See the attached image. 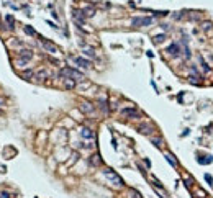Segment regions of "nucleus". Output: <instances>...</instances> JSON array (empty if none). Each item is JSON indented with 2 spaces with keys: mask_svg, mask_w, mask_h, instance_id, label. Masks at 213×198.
I'll return each mask as SVG.
<instances>
[{
  "mask_svg": "<svg viewBox=\"0 0 213 198\" xmlns=\"http://www.w3.org/2000/svg\"><path fill=\"white\" fill-rule=\"evenodd\" d=\"M0 198H8V193H2V195H0Z\"/></svg>",
  "mask_w": 213,
  "mask_h": 198,
  "instance_id": "obj_29",
  "label": "nucleus"
},
{
  "mask_svg": "<svg viewBox=\"0 0 213 198\" xmlns=\"http://www.w3.org/2000/svg\"><path fill=\"white\" fill-rule=\"evenodd\" d=\"M82 11H84V16H85V18H90V16L95 15V8H94V7H87V8H84Z\"/></svg>",
  "mask_w": 213,
  "mask_h": 198,
  "instance_id": "obj_16",
  "label": "nucleus"
},
{
  "mask_svg": "<svg viewBox=\"0 0 213 198\" xmlns=\"http://www.w3.org/2000/svg\"><path fill=\"white\" fill-rule=\"evenodd\" d=\"M80 110L84 111L85 115L94 113V105H92V103H89V102H82V103H80Z\"/></svg>",
  "mask_w": 213,
  "mask_h": 198,
  "instance_id": "obj_10",
  "label": "nucleus"
},
{
  "mask_svg": "<svg viewBox=\"0 0 213 198\" xmlns=\"http://www.w3.org/2000/svg\"><path fill=\"white\" fill-rule=\"evenodd\" d=\"M72 16H74V20H77L79 23H84L85 21V16H84V11L82 10H74V11H72Z\"/></svg>",
  "mask_w": 213,
  "mask_h": 198,
  "instance_id": "obj_12",
  "label": "nucleus"
},
{
  "mask_svg": "<svg viewBox=\"0 0 213 198\" xmlns=\"http://www.w3.org/2000/svg\"><path fill=\"white\" fill-rule=\"evenodd\" d=\"M48 77H49V71H46V69H41L34 74V79H38V80H46Z\"/></svg>",
  "mask_w": 213,
  "mask_h": 198,
  "instance_id": "obj_13",
  "label": "nucleus"
},
{
  "mask_svg": "<svg viewBox=\"0 0 213 198\" xmlns=\"http://www.w3.org/2000/svg\"><path fill=\"white\" fill-rule=\"evenodd\" d=\"M166 160H167V162L172 165V167H177V162H175V160L172 159V156H170V154H166Z\"/></svg>",
  "mask_w": 213,
  "mask_h": 198,
  "instance_id": "obj_20",
  "label": "nucleus"
},
{
  "mask_svg": "<svg viewBox=\"0 0 213 198\" xmlns=\"http://www.w3.org/2000/svg\"><path fill=\"white\" fill-rule=\"evenodd\" d=\"M33 57V51L31 49H21L18 53V59H16V64L18 66H26Z\"/></svg>",
  "mask_w": 213,
  "mask_h": 198,
  "instance_id": "obj_3",
  "label": "nucleus"
},
{
  "mask_svg": "<svg viewBox=\"0 0 213 198\" xmlns=\"http://www.w3.org/2000/svg\"><path fill=\"white\" fill-rule=\"evenodd\" d=\"M210 28H211V23H210V21L203 23V30H210Z\"/></svg>",
  "mask_w": 213,
  "mask_h": 198,
  "instance_id": "obj_28",
  "label": "nucleus"
},
{
  "mask_svg": "<svg viewBox=\"0 0 213 198\" xmlns=\"http://www.w3.org/2000/svg\"><path fill=\"white\" fill-rule=\"evenodd\" d=\"M164 39H166V34H157V36H154V38H153V41L156 43V44H159V43H162Z\"/></svg>",
  "mask_w": 213,
  "mask_h": 198,
  "instance_id": "obj_19",
  "label": "nucleus"
},
{
  "mask_svg": "<svg viewBox=\"0 0 213 198\" xmlns=\"http://www.w3.org/2000/svg\"><path fill=\"white\" fill-rule=\"evenodd\" d=\"M5 20H7L8 28H10V30H13V28H15V20H13V16H11V15H5Z\"/></svg>",
  "mask_w": 213,
  "mask_h": 198,
  "instance_id": "obj_17",
  "label": "nucleus"
},
{
  "mask_svg": "<svg viewBox=\"0 0 213 198\" xmlns=\"http://www.w3.org/2000/svg\"><path fill=\"white\" fill-rule=\"evenodd\" d=\"M198 59H200V62H202V67H203V71H205V72H208V71H210V67L206 66V62H205V61H203V57H202V56H200Z\"/></svg>",
  "mask_w": 213,
  "mask_h": 198,
  "instance_id": "obj_25",
  "label": "nucleus"
},
{
  "mask_svg": "<svg viewBox=\"0 0 213 198\" xmlns=\"http://www.w3.org/2000/svg\"><path fill=\"white\" fill-rule=\"evenodd\" d=\"M151 141H153V144H154L156 147H161V146H162V139H161V138H153Z\"/></svg>",
  "mask_w": 213,
  "mask_h": 198,
  "instance_id": "obj_22",
  "label": "nucleus"
},
{
  "mask_svg": "<svg viewBox=\"0 0 213 198\" xmlns=\"http://www.w3.org/2000/svg\"><path fill=\"white\" fill-rule=\"evenodd\" d=\"M39 43H41V46L44 48V51L51 53V54H57V53H59L57 46H56V44H53L51 41H48V39H44V38H41V39H39Z\"/></svg>",
  "mask_w": 213,
  "mask_h": 198,
  "instance_id": "obj_5",
  "label": "nucleus"
},
{
  "mask_svg": "<svg viewBox=\"0 0 213 198\" xmlns=\"http://www.w3.org/2000/svg\"><path fill=\"white\" fill-rule=\"evenodd\" d=\"M131 25L133 26H149V25H153V18H149V16H135L131 20Z\"/></svg>",
  "mask_w": 213,
  "mask_h": 198,
  "instance_id": "obj_4",
  "label": "nucleus"
},
{
  "mask_svg": "<svg viewBox=\"0 0 213 198\" xmlns=\"http://www.w3.org/2000/svg\"><path fill=\"white\" fill-rule=\"evenodd\" d=\"M59 77L61 79H66V77H67V79H74L76 82H77V80H84V74L76 71V69H72V67H64V69H61Z\"/></svg>",
  "mask_w": 213,
  "mask_h": 198,
  "instance_id": "obj_1",
  "label": "nucleus"
},
{
  "mask_svg": "<svg viewBox=\"0 0 213 198\" xmlns=\"http://www.w3.org/2000/svg\"><path fill=\"white\" fill-rule=\"evenodd\" d=\"M166 53H169L170 56H179V53H180V48H179V44H177V43H172L170 46H167Z\"/></svg>",
  "mask_w": 213,
  "mask_h": 198,
  "instance_id": "obj_7",
  "label": "nucleus"
},
{
  "mask_svg": "<svg viewBox=\"0 0 213 198\" xmlns=\"http://www.w3.org/2000/svg\"><path fill=\"white\" fill-rule=\"evenodd\" d=\"M64 80V87L66 89H74L76 87V80L74 79H67V77H66V79H62Z\"/></svg>",
  "mask_w": 213,
  "mask_h": 198,
  "instance_id": "obj_15",
  "label": "nucleus"
},
{
  "mask_svg": "<svg viewBox=\"0 0 213 198\" xmlns=\"http://www.w3.org/2000/svg\"><path fill=\"white\" fill-rule=\"evenodd\" d=\"M121 113H123V116H128V118H139V111L136 108H123Z\"/></svg>",
  "mask_w": 213,
  "mask_h": 198,
  "instance_id": "obj_6",
  "label": "nucleus"
},
{
  "mask_svg": "<svg viewBox=\"0 0 213 198\" xmlns=\"http://www.w3.org/2000/svg\"><path fill=\"white\" fill-rule=\"evenodd\" d=\"M84 54H85V56H89V57H95L94 49H84Z\"/></svg>",
  "mask_w": 213,
  "mask_h": 198,
  "instance_id": "obj_24",
  "label": "nucleus"
},
{
  "mask_svg": "<svg viewBox=\"0 0 213 198\" xmlns=\"http://www.w3.org/2000/svg\"><path fill=\"white\" fill-rule=\"evenodd\" d=\"M205 180L208 182V185H211V187H213V177H211L210 174H205Z\"/></svg>",
  "mask_w": 213,
  "mask_h": 198,
  "instance_id": "obj_26",
  "label": "nucleus"
},
{
  "mask_svg": "<svg viewBox=\"0 0 213 198\" xmlns=\"http://www.w3.org/2000/svg\"><path fill=\"white\" fill-rule=\"evenodd\" d=\"M25 31H26V34H31V36H38L36 34V31L31 28V26H25Z\"/></svg>",
  "mask_w": 213,
  "mask_h": 198,
  "instance_id": "obj_23",
  "label": "nucleus"
},
{
  "mask_svg": "<svg viewBox=\"0 0 213 198\" xmlns=\"http://www.w3.org/2000/svg\"><path fill=\"white\" fill-rule=\"evenodd\" d=\"M23 77H25L26 80H31V77H34V72L33 71H25L23 72Z\"/></svg>",
  "mask_w": 213,
  "mask_h": 198,
  "instance_id": "obj_21",
  "label": "nucleus"
},
{
  "mask_svg": "<svg viewBox=\"0 0 213 198\" xmlns=\"http://www.w3.org/2000/svg\"><path fill=\"white\" fill-rule=\"evenodd\" d=\"M100 108L105 111V113L108 111V108H107V102H105V100H100Z\"/></svg>",
  "mask_w": 213,
  "mask_h": 198,
  "instance_id": "obj_27",
  "label": "nucleus"
},
{
  "mask_svg": "<svg viewBox=\"0 0 213 198\" xmlns=\"http://www.w3.org/2000/svg\"><path fill=\"white\" fill-rule=\"evenodd\" d=\"M80 134H82V138L84 139H94V131L90 128H82V131H80Z\"/></svg>",
  "mask_w": 213,
  "mask_h": 198,
  "instance_id": "obj_14",
  "label": "nucleus"
},
{
  "mask_svg": "<svg viewBox=\"0 0 213 198\" xmlns=\"http://www.w3.org/2000/svg\"><path fill=\"white\" fill-rule=\"evenodd\" d=\"M74 62L77 66H80L82 69H89V67H90V61L84 59V57H74Z\"/></svg>",
  "mask_w": 213,
  "mask_h": 198,
  "instance_id": "obj_8",
  "label": "nucleus"
},
{
  "mask_svg": "<svg viewBox=\"0 0 213 198\" xmlns=\"http://www.w3.org/2000/svg\"><path fill=\"white\" fill-rule=\"evenodd\" d=\"M89 162H90V165L99 167V165L102 164V157H100V154H92V156H90V159H89Z\"/></svg>",
  "mask_w": 213,
  "mask_h": 198,
  "instance_id": "obj_11",
  "label": "nucleus"
},
{
  "mask_svg": "<svg viewBox=\"0 0 213 198\" xmlns=\"http://www.w3.org/2000/svg\"><path fill=\"white\" fill-rule=\"evenodd\" d=\"M103 175H105L107 180L110 182L112 185H115V187H123V183H125L123 178H121L115 170H112V169H105V170H103Z\"/></svg>",
  "mask_w": 213,
  "mask_h": 198,
  "instance_id": "obj_2",
  "label": "nucleus"
},
{
  "mask_svg": "<svg viewBox=\"0 0 213 198\" xmlns=\"http://www.w3.org/2000/svg\"><path fill=\"white\" fill-rule=\"evenodd\" d=\"M138 131L143 133V134H149V133H153L154 129H153V126H151V125H148V123H143V125L138 126Z\"/></svg>",
  "mask_w": 213,
  "mask_h": 198,
  "instance_id": "obj_9",
  "label": "nucleus"
},
{
  "mask_svg": "<svg viewBox=\"0 0 213 198\" xmlns=\"http://www.w3.org/2000/svg\"><path fill=\"white\" fill-rule=\"evenodd\" d=\"M211 162H213V157L211 156H206V159H203V157L198 159V164H211Z\"/></svg>",
  "mask_w": 213,
  "mask_h": 198,
  "instance_id": "obj_18",
  "label": "nucleus"
}]
</instances>
